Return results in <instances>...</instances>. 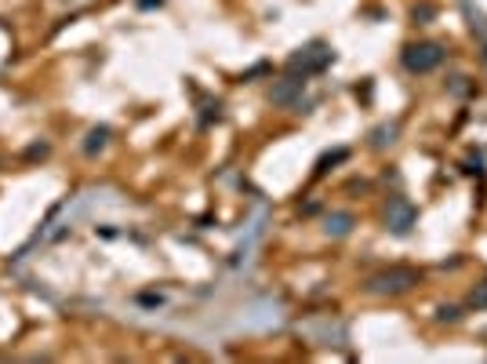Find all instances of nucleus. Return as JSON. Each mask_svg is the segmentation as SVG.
<instances>
[{"label":"nucleus","mask_w":487,"mask_h":364,"mask_svg":"<svg viewBox=\"0 0 487 364\" xmlns=\"http://www.w3.org/2000/svg\"><path fill=\"white\" fill-rule=\"evenodd\" d=\"M473 302H476V306H487V288H480V291H473Z\"/></svg>","instance_id":"obj_8"},{"label":"nucleus","mask_w":487,"mask_h":364,"mask_svg":"<svg viewBox=\"0 0 487 364\" xmlns=\"http://www.w3.org/2000/svg\"><path fill=\"white\" fill-rule=\"evenodd\" d=\"M385 223H389L393 233H407L411 223H415V208H411L404 197H393V200H389V211H385Z\"/></svg>","instance_id":"obj_4"},{"label":"nucleus","mask_w":487,"mask_h":364,"mask_svg":"<svg viewBox=\"0 0 487 364\" xmlns=\"http://www.w3.org/2000/svg\"><path fill=\"white\" fill-rule=\"evenodd\" d=\"M327 63H331V51H327L324 44H313V48H306L302 55H295V58H291V70H302V80H306V73L324 70Z\"/></svg>","instance_id":"obj_3"},{"label":"nucleus","mask_w":487,"mask_h":364,"mask_svg":"<svg viewBox=\"0 0 487 364\" xmlns=\"http://www.w3.org/2000/svg\"><path fill=\"white\" fill-rule=\"evenodd\" d=\"M109 139H113V132H109L106 124L91 128V132H87V139H84V154H87V157H99L102 149L109 146Z\"/></svg>","instance_id":"obj_5"},{"label":"nucleus","mask_w":487,"mask_h":364,"mask_svg":"<svg viewBox=\"0 0 487 364\" xmlns=\"http://www.w3.org/2000/svg\"><path fill=\"white\" fill-rule=\"evenodd\" d=\"M444 63V48L440 44H429V41H422V44H407L404 48V66L411 73H429Z\"/></svg>","instance_id":"obj_1"},{"label":"nucleus","mask_w":487,"mask_h":364,"mask_svg":"<svg viewBox=\"0 0 487 364\" xmlns=\"http://www.w3.org/2000/svg\"><path fill=\"white\" fill-rule=\"evenodd\" d=\"M48 154H51V146H48V142H37V146H29V149H26V157H29V161L48 157Z\"/></svg>","instance_id":"obj_7"},{"label":"nucleus","mask_w":487,"mask_h":364,"mask_svg":"<svg viewBox=\"0 0 487 364\" xmlns=\"http://www.w3.org/2000/svg\"><path fill=\"white\" fill-rule=\"evenodd\" d=\"M327 237H346L353 230V215H346V211H339V215H327Z\"/></svg>","instance_id":"obj_6"},{"label":"nucleus","mask_w":487,"mask_h":364,"mask_svg":"<svg viewBox=\"0 0 487 364\" xmlns=\"http://www.w3.org/2000/svg\"><path fill=\"white\" fill-rule=\"evenodd\" d=\"M411 284H418L415 269H385V273H375V277L368 281V291H375V295H400Z\"/></svg>","instance_id":"obj_2"}]
</instances>
